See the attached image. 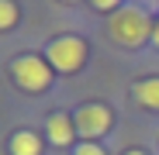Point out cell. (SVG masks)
I'll return each mask as SVG.
<instances>
[{"mask_svg":"<svg viewBox=\"0 0 159 155\" xmlns=\"http://www.w3.org/2000/svg\"><path fill=\"white\" fill-rule=\"evenodd\" d=\"M11 76H14V83H17L21 90H31V93L52 86V69H48V62L38 59V55H21V59L11 66Z\"/></svg>","mask_w":159,"mask_h":155,"instance_id":"7a4b0ae2","label":"cell"},{"mask_svg":"<svg viewBox=\"0 0 159 155\" xmlns=\"http://www.w3.org/2000/svg\"><path fill=\"white\" fill-rule=\"evenodd\" d=\"M135 100L149 110H159V80H142L135 86Z\"/></svg>","mask_w":159,"mask_h":155,"instance_id":"52a82bcc","label":"cell"},{"mask_svg":"<svg viewBox=\"0 0 159 155\" xmlns=\"http://www.w3.org/2000/svg\"><path fill=\"white\" fill-rule=\"evenodd\" d=\"M107 28H111L114 41H121V45H142V41L152 35V24H149L145 11H139V7H121V11L111 17Z\"/></svg>","mask_w":159,"mask_h":155,"instance_id":"6da1fadb","label":"cell"},{"mask_svg":"<svg viewBox=\"0 0 159 155\" xmlns=\"http://www.w3.org/2000/svg\"><path fill=\"white\" fill-rule=\"evenodd\" d=\"M111 127V110L104 103H83L76 110V131L83 138H100Z\"/></svg>","mask_w":159,"mask_h":155,"instance_id":"277c9868","label":"cell"},{"mask_svg":"<svg viewBox=\"0 0 159 155\" xmlns=\"http://www.w3.org/2000/svg\"><path fill=\"white\" fill-rule=\"evenodd\" d=\"M14 21H17V7L11 0H0V31H7Z\"/></svg>","mask_w":159,"mask_h":155,"instance_id":"ba28073f","label":"cell"},{"mask_svg":"<svg viewBox=\"0 0 159 155\" xmlns=\"http://www.w3.org/2000/svg\"><path fill=\"white\" fill-rule=\"evenodd\" d=\"M45 55H48V66H56L59 72H76L83 66V59H87V45L80 38H73V35H66V38L52 41Z\"/></svg>","mask_w":159,"mask_h":155,"instance_id":"3957f363","label":"cell"},{"mask_svg":"<svg viewBox=\"0 0 159 155\" xmlns=\"http://www.w3.org/2000/svg\"><path fill=\"white\" fill-rule=\"evenodd\" d=\"M48 141L52 145H69L73 141V121L66 114H52L48 117Z\"/></svg>","mask_w":159,"mask_h":155,"instance_id":"5b68a950","label":"cell"},{"mask_svg":"<svg viewBox=\"0 0 159 155\" xmlns=\"http://www.w3.org/2000/svg\"><path fill=\"white\" fill-rule=\"evenodd\" d=\"M76 155H104V148H100V145H90V141H87V145H80V148H76Z\"/></svg>","mask_w":159,"mask_h":155,"instance_id":"9c48e42d","label":"cell"},{"mask_svg":"<svg viewBox=\"0 0 159 155\" xmlns=\"http://www.w3.org/2000/svg\"><path fill=\"white\" fill-rule=\"evenodd\" d=\"M152 38H156V45H159V21H156V28H152Z\"/></svg>","mask_w":159,"mask_h":155,"instance_id":"30bf717a","label":"cell"},{"mask_svg":"<svg viewBox=\"0 0 159 155\" xmlns=\"http://www.w3.org/2000/svg\"><path fill=\"white\" fill-rule=\"evenodd\" d=\"M125 155H145V152H125Z\"/></svg>","mask_w":159,"mask_h":155,"instance_id":"8fae6325","label":"cell"},{"mask_svg":"<svg viewBox=\"0 0 159 155\" xmlns=\"http://www.w3.org/2000/svg\"><path fill=\"white\" fill-rule=\"evenodd\" d=\"M38 152H42V141L31 131H17L11 138V155H38Z\"/></svg>","mask_w":159,"mask_h":155,"instance_id":"8992f818","label":"cell"}]
</instances>
